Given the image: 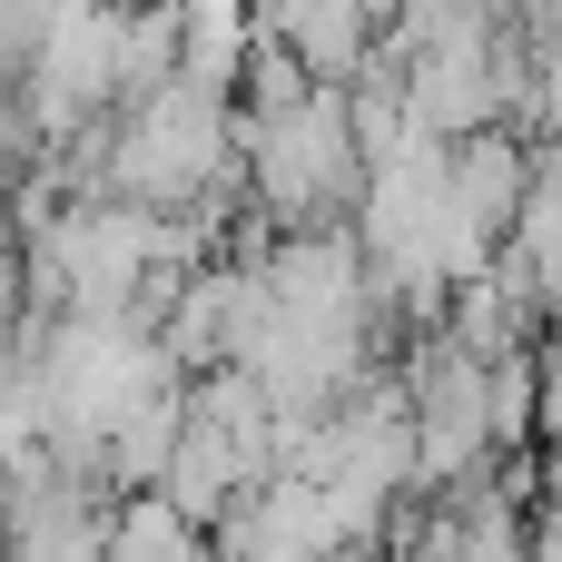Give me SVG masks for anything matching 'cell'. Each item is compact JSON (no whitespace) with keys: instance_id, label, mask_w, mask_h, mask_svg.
<instances>
[{"instance_id":"6da1fadb","label":"cell","mask_w":562,"mask_h":562,"mask_svg":"<svg viewBox=\"0 0 562 562\" xmlns=\"http://www.w3.org/2000/svg\"><path fill=\"white\" fill-rule=\"evenodd\" d=\"M375 30H385L375 0H257V40H286L326 89H356L375 69Z\"/></svg>"},{"instance_id":"7a4b0ae2","label":"cell","mask_w":562,"mask_h":562,"mask_svg":"<svg viewBox=\"0 0 562 562\" xmlns=\"http://www.w3.org/2000/svg\"><path fill=\"white\" fill-rule=\"evenodd\" d=\"M533 138L504 119V128H474V138H454V217L504 257V237H514V217H524V198H533Z\"/></svg>"},{"instance_id":"3957f363","label":"cell","mask_w":562,"mask_h":562,"mask_svg":"<svg viewBox=\"0 0 562 562\" xmlns=\"http://www.w3.org/2000/svg\"><path fill=\"white\" fill-rule=\"evenodd\" d=\"M257 59V0H178V79L237 89Z\"/></svg>"},{"instance_id":"277c9868","label":"cell","mask_w":562,"mask_h":562,"mask_svg":"<svg viewBox=\"0 0 562 562\" xmlns=\"http://www.w3.org/2000/svg\"><path fill=\"white\" fill-rule=\"evenodd\" d=\"M109 562H217V543H207V524H188L148 484V494H119L109 504Z\"/></svg>"},{"instance_id":"5b68a950","label":"cell","mask_w":562,"mask_h":562,"mask_svg":"<svg viewBox=\"0 0 562 562\" xmlns=\"http://www.w3.org/2000/svg\"><path fill=\"white\" fill-rule=\"evenodd\" d=\"M533 375H543V435H562V316L533 336Z\"/></svg>"},{"instance_id":"8992f818","label":"cell","mask_w":562,"mask_h":562,"mask_svg":"<svg viewBox=\"0 0 562 562\" xmlns=\"http://www.w3.org/2000/svg\"><path fill=\"white\" fill-rule=\"evenodd\" d=\"M533 484H543V504H562V435H553V454L533 464Z\"/></svg>"}]
</instances>
